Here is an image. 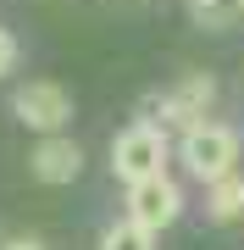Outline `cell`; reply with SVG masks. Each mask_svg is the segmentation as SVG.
Masks as SVG:
<instances>
[{"mask_svg":"<svg viewBox=\"0 0 244 250\" xmlns=\"http://www.w3.org/2000/svg\"><path fill=\"white\" fill-rule=\"evenodd\" d=\"M183 167L194 172V178H222V172H233L239 167V134L233 128H222V123H194L189 134H183Z\"/></svg>","mask_w":244,"mask_h":250,"instance_id":"cell-1","label":"cell"},{"mask_svg":"<svg viewBox=\"0 0 244 250\" xmlns=\"http://www.w3.org/2000/svg\"><path fill=\"white\" fill-rule=\"evenodd\" d=\"M161 167H167V139H161V128L133 123V128L117 134V145H111V172H117L122 184H139V178H150V172H161Z\"/></svg>","mask_w":244,"mask_h":250,"instance_id":"cell-2","label":"cell"},{"mask_svg":"<svg viewBox=\"0 0 244 250\" xmlns=\"http://www.w3.org/2000/svg\"><path fill=\"white\" fill-rule=\"evenodd\" d=\"M11 111H17V123H22V128L61 134V128H67V117H73V95H67L61 83H50V78H34V83H22V89H17Z\"/></svg>","mask_w":244,"mask_h":250,"instance_id":"cell-3","label":"cell"},{"mask_svg":"<svg viewBox=\"0 0 244 250\" xmlns=\"http://www.w3.org/2000/svg\"><path fill=\"white\" fill-rule=\"evenodd\" d=\"M178 211H183V195H178V184H172L167 172H150V178L128 184V217L145 223L150 233L172 228V223H178Z\"/></svg>","mask_w":244,"mask_h":250,"instance_id":"cell-4","label":"cell"},{"mask_svg":"<svg viewBox=\"0 0 244 250\" xmlns=\"http://www.w3.org/2000/svg\"><path fill=\"white\" fill-rule=\"evenodd\" d=\"M28 167H34L39 184H73L78 172H83V150H78L73 139H61V134H39Z\"/></svg>","mask_w":244,"mask_h":250,"instance_id":"cell-5","label":"cell"},{"mask_svg":"<svg viewBox=\"0 0 244 250\" xmlns=\"http://www.w3.org/2000/svg\"><path fill=\"white\" fill-rule=\"evenodd\" d=\"M211 95H217V83H211L206 72H194V78H183V83H178V89H172L167 100H155L150 111H161L167 123H178V128H194V123H206Z\"/></svg>","mask_w":244,"mask_h":250,"instance_id":"cell-6","label":"cell"},{"mask_svg":"<svg viewBox=\"0 0 244 250\" xmlns=\"http://www.w3.org/2000/svg\"><path fill=\"white\" fill-rule=\"evenodd\" d=\"M206 189H211V195H206L211 223H239V217H244V178H239V172H222V178H211Z\"/></svg>","mask_w":244,"mask_h":250,"instance_id":"cell-7","label":"cell"},{"mask_svg":"<svg viewBox=\"0 0 244 250\" xmlns=\"http://www.w3.org/2000/svg\"><path fill=\"white\" fill-rule=\"evenodd\" d=\"M244 11V0H189V17L200 28H233Z\"/></svg>","mask_w":244,"mask_h":250,"instance_id":"cell-8","label":"cell"},{"mask_svg":"<svg viewBox=\"0 0 244 250\" xmlns=\"http://www.w3.org/2000/svg\"><path fill=\"white\" fill-rule=\"evenodd\" d=\"M100 250H155V233H150L145 223H133V217H128V223H117L106 239H100Z\"/></svg>","mask_w":244,"mask_h":250,"instance_id":"cell-9","label":"cell"},{"mask_svg":"<svg viewBox=\"0 0 244 250\" xmlns=\"http://www.w3.org/2000/svg\"><path fill=\"white\" fill-rule=\"evenodd\" d=\"M11 67H17V39H11L6 28H0V78H6Z\"/></svg>","mask_w":244,"mask_h":250,"instance_id":"cell-10","label":"cell"},{"mask_svg":"<svg viewBox=\"0 0 244 250\" xmlns=\"http://www.w3.org/2000/svg\"><path fill=\"white\" fill-rule=\"evenodd\" d=\"M6 250H45V245H39V239H11Z\"/></svg>","mask_w":244,"mask_h":250,"instance_id":"cell-11","label":"cell"}]
</instances>
